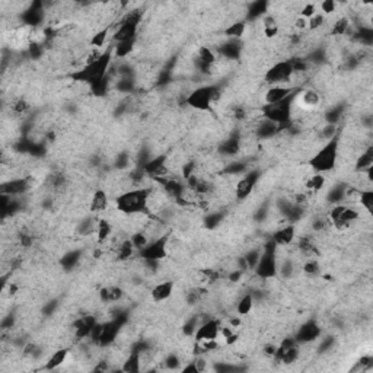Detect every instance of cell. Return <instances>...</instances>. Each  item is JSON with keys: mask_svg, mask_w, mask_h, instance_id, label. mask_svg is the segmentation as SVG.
Masks as SVG:
<instances>
[{"mask_svg": "<svg viewBox=\"0 0 373 373\" xmlns=\"http://www.w3.org/2000/svg\"><path fill=\"white\" fill-rule=\"evenodd\" d=\"M152 186H136L120 193L115 197V207L121 214H150L149 213V197L152 194Z\"/></svg>", "mask_w": 373, "mask_h": 373, "instance_id": "1", "label": "cell"}, {"mask_svg": "<svg viewBox=\"0 0 373 373\" xmlns=\"http://www.w3.org/2000/svg\"><path fill=\"white\" fill-rule=\"evenodd\" d=\"M112 53H114L112 47H108L105 51L101 53L95 61L83 65L80 69L70 73V77L77 83H86L89 86L98 83L108 76V70L112 63Z\"/></svg>", "mask_w": 373, "mask_h": 373, "instance_id": "2", "label": "cell"}, {"mask_svg": "<svg viewBox=\"0 0 373 373\" xmlns=\"http://www.w3.org/2000/svg\"><path fill=\"white\" fill-rule=\"evenodd\" d=\"M338 152H340V132L332 139H329L328 142L324 143V146L309 159V166L318 174L331 172L337 166Z\"/></svg>", "mask_w": 373, "mask_h": 373, "instance_id": "3", "label": "cell"}, {"mask_svg": "<svg viewBox=\"0 0 373 373\" xmlns=\"http://www.w3.org/2000/svg\"><path fill=\"white\" fill-rule=\"evenodd\" d=\"M220 98L222 89L219 85H206L191 90L185 97V104L193 110L206 112L211 110V105L214 102H219Z\"/></svg>", "mask_w": 373, "mask_h": 373, "instance_id": "4", "label": "cell"}, {"mask_svg": "<svg viewBox=\"0 0 373 373\" xmlns=\"http://www.w3.org/2000/svg\"><path fill=\"white\" fill-rule=\"evenodd\" d=\"M300 90H302V88L295 90L292 95H289L287 98L280 101V102H277V104L263 105V108H261L263 118L273 121V122L278 124V126H287V124H290L292 117H293V104H295V99H296Z\"/></svg>", "mask_w": 373, "mask_h": 373, "instance_id": "5", "label": "cell"}, {"mask_svg": "<svg viewBox=\"0 0 373 373\" xmlns=\"http://www.w3.org/2000/svg\"><path fill=\"white\" fill-rule=\"evenodd\" d=\"M277 250L278 246L275 245L273 239L264 243L261 250V257L255 265L254 271L255 275L260 280H270L274 278L278 274V265H277Z\"/></svg>", "mask_w": 373, "mask_h": 373, "instance_id": "6", "label": "cell"}, {"mask_svg": "<svg viewBox=\"0 0 373 373\" xmlns=\"http://www.w3.org/2000/svg\"><path fill=\"white\" fill-rule=\"evenodd\" d=\"M293 75H295V72L292 69L290 61L289 60H283V61L275 63L274 66H271L267 70V73L264 76V80L267 83H270L271 86L273 85H282V83H290Z\"/></svg>", "mask_w": 373, "mask_h": 373, "instance_id": "7", "label": "cell"}, {"mask_svg": "<svg viewBox=\"0 0 373 373\" xmlns=\"http://www.w3.org/2000/svg\"><path fill=\"white\" fill-rule=\"evenodd\" d=\"M261 178L260 169H248L243 175L238 179L235 185V197L238 200H246L254 193L255 186Z\"/></svg>", "mask_w": 373, "mask_h": 373, "instance_id": "8", "label": "cell"}, {"mask_svg": "<svg viewBox=\"0 0 373 373\" xmlns=\"http://www.w3.org/2000/svg\"><path fill=\"white\" fill-rule=\"evenodd\" d=\"M166 250H168V235H164L156 241L149 242L142 251H139V257L144 261H161L166 257Z\"/></svg>", "mask_w": 373, "mask_h": 373, "instance_id": "9", "label": "cell"}, {"mask_svg": "<svg viewBox=\"0 0 373 373\" xmlns=\"http://www.w3.org/2000/svg\"><path fill=\"white\" fill-rule=\"evenodd\" d=\"M322 334V329L315 319H307L305 324H302L295 334V340L297 344H309L318 340Z\"/></svg>", "mask_w": 373, "mask_h": 373, "instance_id": "10", "label": "cell"}, {"mask_svg": "<svg viewBox=\"0 0 373 373\" xmlns=\"http://www.w3.org/2000/svg\"><path fill=\"white\" fill-rule=\"evenodd\" d=\"M33 178L31 176H25V178H15L8 182L2 184V194H8L11 197H19L22 194H26L31 188Z\"/></svg>", "mask_w": 373, "mask_h": 373, "instance_id": "11", "label": "cell"}, {"mask_svg": "<svg viewBox=\"0 0 373 373\" xmlns=\"http://www.w3.org/2000/svg\"><path fill=\"white\" fill-rule=\"evenodd\" d=\"M220 327L222 325L217 319H207L206 322L200 324L196 334H194L196 343L217 340V337L220 335Z\"/></svg>", "mask_w": 373, "mask_h": 373, "instance_id": "12", "label": "cell"}, {"mask_svg": "<svg viewBox=\"0 0 373 373\" xmlns=\"http://www.w3.org/2000/svg\"><path fill=\"white\" fill-rule=\"evenodd\" d=\"M120 328L121 324L118 321H115V319H111V321L104 322L97 346H99V347H110L111 344L117 340V335L120 332Z\"/></svg>", "mask_w": 373, "mask_h": 373, "instance_id": "13", "label": "cell"}, {"mask_svg": "<svg viewBox=\"0 0 373 373\" xmlns=\"http://www.w3.org/2000/svg\"><path fill=\"white\" fill-rule=\"evenodd\" d=\"M300 89L299 86H285V85H273L265 90L264 94V102L265 105L277 104L280 101L286 99L289 95H292L295 90Z\"/></svg>", "mask_w": 373, "mask_h": 373, "instance_id": "14", "label": "cell"}, {"mask_svg": "<svg viewBox=\"0 0 373 373\" xmlns=\"http://www.w3.org/2000/svg\"><path fill=\"white\" fill-rule=\"evenodd\" d=\"M174 289H175V280H165L152 287L150 297L154 303H161L174 295Z\"/></svg>", "mask_w": 373, "mask_h": 373, "instance_id": "15", "label": "cell"}, {"mask_svg": "<svg viewBox=\"0 0 373 373\" xmlns=\"http://www.w3.org/2000/svg\"><path fill=\"white\" fill-rule=\"evenodd\" d=\"M282 127L283 126H278L273 121L261 118V121L255 127V136L261 140H268V139H273L274 136L282 132Z\"/></svg>", "mask_w": 373, "mask_h": 373, "instance_id": "16", "label": "cell"}, {"mask_svg": "<svg viewBox=\"0 0 373 373\" xmlns=\"http://www.w3.org/2000/svg\"><path fill=\"white\" fill-rule=\"evenodd\" d=\"M241 136L238 133L229 136L228 139L222 140L219 144V153L225 158H232L241 152Z\"/></svg>", "mask_w": 373, "mask_h": 373, "instance_id": "17", "label": "cell"}, {"mask_svg": "<svg viewBox=\"0 0 373 373\" xmlns=\"http://www.w3.org/2000/svg\"><path fill=\"white\" fill-rule=\"evenodd\" d=\"M108 204H110V198H108V193L102 188H98L94 196L90 198V203H89V210L90 213L94 214H99V213H104L108 209Z\"/></svg>", "mask_w": 373, "mask_h": 373, "instance_id": "18", "label": "cell"}, {"mask_svg": "<svg viewBox=\"0 0 373 373\" xmlns=\"http://www.w3.org/2000/svg\"><path fill=\"white\" fill-rule=\"evenodd\" d=\"M296 238V228L293 225H287L273 233V241L277 246H289L290 243H293Z\"/></svg>", "mask_w": 373, "mask_h": 373, "instance_id": "19", "label": "cell"}, {"mask_svg": "<svg viewBox=\"0 0 373 373\" xmlns=\"http://www.w3.org/2000/svg\"><path fill=\"white\" fill-rule=\"evenodd\" d=\"M121 370L126 373H139L142 370V353L136 349H132L126 360L122 362Z\"/></svg>", "mask_w": 373, "mask_h": 373, "instance_id": "20", "label": "cell"}, {"mask_svg": "<svg viewBox=\"0 0 373 373\" xmlns=\"http://www.w3.org/2000/svg\"><path fill=\"white\" fill-rule=\"evenodd\" d=\"M299 98H300V107H303L305 110H315L321 104V95L315 89H302L299 92Z\"/></svg>", "mask_w": 373, "mask_h": 373, "instance_id": "21", "label": "cell"}, {"mask_svg": "<svg viewBox=\"0 0 373 373\" xmlns=\"http://www.w3.org/2000/svg\"><path fill=\"white\" fill-rule=\"evenodd\" d=\"M124 296V290L118 286H107L99 290V300L102 303H117Z\"/></svg>", "mask_w": 373, "mask_h": 373, "instance_id": "22", "label": "cell"}, {"mask_svg": "<svg viewBox=\"0 0 373 373\" xmlns=\"http://www.w3.org/2000/svg\"><path fill=\"white\" fill-rule=\"evenodd\" d=\"M219 53L228 60H238L242 53L239 40H228L219 47Z\"/></svg>", "mask_w": 373, "mask_h": 373, "instance_id": "23", "label": "cell"}, {"mask_svg": "<svg viewBox=\"0 0 373 373\" xmlns=\"http://www.w3.org/2000/svg\"><path fill=\"white\" fill-rule=\"evenodd\" d=\"M372 166H373V146L372 144H369V146L366 147V150L362 152V154L357 158L356 165H354V171H356L357 174H360V172L367 171V169L372 168Z\"/></svg>", "mask_w": 373, "mask_h": 373, "instance_id": "24", "label": "cell"}, {"mask_svg": "<svg viewBox=\"0 0 373 373\" xmlns=\"http://www.w3.org/2000/svg\"><path fill=\"white\" fill-rule=\"evenodd\" d=\"M67 357H69V349H58V350H55L44 364V369L45 370H54L57 367H60L61 364H65Z\"/></svg>", "mask_w": 373, "mask_h": 373, "instance_id": "25", "label": "cell"}, {"mask_svg": "<svg viewBox=\"0 0 373 373\" xmlns=\"http://www.w3.org/2000/svg\"><path fill=\"white\" fill-rule=\"evenodd\" d=\"M245 31H246V22L245 21H236V22L229 23L223 29V34L229 40H241Z\"/></svg>", "mask_w": 373, "mask_h": 373, "instance_id": "26", "label": "cell"}, {"mask_svg": "<svg viewBox=\"0 0 373 373\" xmlns=\"http://www.w3.org/2000/svg\"><path fill=\"white\" fill-rule=\"evenodd\" d=\"M278 22L273 15H265L263 18V31L267 38H275L278 35Z\"/></svg>", "mask_w": 373, "mask_h": 373, "instance_id": "27", "label": "cell"}, {"mask_svg": "<svg viewBox=\"0 0 373 373\" xmlns=\"http://www.w3.org/2000/svg\"><path fill=\"white\" fill-rule=\"evenodd\" d=\"M196 61L203 63L206 66H214L217 63V57L214 54V51L211 48H209V47H200L197 51Z\"/></svg>", "mask_w": 373, "mask_h": 373, "instance_id": "28", "label": "cell"}, {"mask_svg": "<svg viewBox=\"0 0 373 373\" xmlns=\"http://www.w3.org/2000/svg\"><path fill=\"white\" fill-rule=\"evenodd\" d=\"M97 236H98V243H104L112 236V225L108 219H98L97 225Z\"/></svg>", "mask_w": 373, "mask_h": 373, "instance_id": "29", "label": "cell"}, {"mask_svg": "<svg viewBox=\"0 0 373 373\" xmlns=\"http://www.w3.org/2000/svg\"><path fill=\"white\" fill-rule=\"evenodd\" d=\"M253 307H254L253 293H246V295H243V296L238 300V303H236V314H238L239 317H246V315L251 314Z\"/></svg>", "mask_w": 373, "mask_h": 373, "instance_id": "30", "label": "cell"}, {"mask_svg": "<svg viewBox=\"0 0 373 373\" xmlns=\"http://www.w3.org/2000/svg\"><path fill=\"white\" fill-rule=\"evenodd\" d=\"M350 29H351L350 19H349L347 16H341V18H338L335 22L332 23L331 35H334V37H343V35H347Z\"/></svg>", "mask_w": 373, "mask_h": 373, "instance_id": "31", "label": "cell"}, {"mask_svg": "<svg viewBox=\"0 0 373 373\" xmlns=\"http://www.w3.org/2000/svg\"><path fill=\"white\" fill-rule=\"evenodd\" d=\"M346 190H347V185H344V184L334 185L328 191V194H327V201L331 203L332 206L343 203L344 197H346Z\"/></svg>", "mask_w": 373, "mask_h": 373, "instance_id": "32", "label": "cell"}, {"mask_svg": "<svg viewBox=\"0 0 373 373\" xmlns=\"http://www.w3.org/2000/svg\"><path fill=\"white\" fill-rule=\"evenodd\" d=\"M267 8H268V3H267V2H255V3H253V5L248 8L246 19L255 21V19L260 18V16H265V15H267Z\"/></svg>", "mask_w": 373, "mask_h": 373, "instance_id": "33", "label": "cell"}, {"mask_svg": "<svg viewBox=\"0 0 373 373\" xmlns=\"http://www.w3.org/2000/svg\"><path fill=\"white\" fill-rule=\"evenodd\" d=\"M325 182H327V178L324 174H318V172H315L314 175H310L309 178L306 179V182H305V186H306L307 190H310V191H315V193H318L321 190H324L325 188Z\"/></svg>", "mask_w": 373, "mask_h": 373, "instance_id": "34", "label": "cell"}, {"mask_svg": "<svg viewBox=\"0 0 373 373\" xmlns=\"http://www.w3.org/2000/svg\"><path fill=\"white\" fill-rule=\"evenodd\" d=\"M136 40H129V41H122V43H115V45L112 47L114 50V54L117 55L118 58H126L127 55L132 53L134 50V45H136Z\"/></svg>", "mask_w": 373, "mask_h": 373, "instance_id": "35", "label": "cell"}, {"mask_svg": "<svg viewBox=\"0 0 373 373\" xmlns=\"http://www.w3.org/2000/svg\"><path fill=\"white\" fill-rule=\"evenodd\" d=\"M248 171V166L245 162H239V161H236V162H231V164H228L223 169H222V172L223 174H226V175H233V176H242L245 172Z\"/></svg>", "mask_w": 373, "mask_h": 373, "instance_id": "36", "label": "cell"}, {"mask_svg": "<svg viewBox=\"0 0 373 373\" xmlns=\"http://www.w3.org/2000/svg\"><path fill=\"white\" fill-rule=\"evenodd\" d=\"M344 111H346V107L344 105H334L332 108H329L327 112H325V121L327 124H334L337 126L338 121L343 118L344 115Z\"/></svg>", "mask_w": 373, "mask_h": 373, "instance_id": "37", "label": "cell"}, {"mask_svg": "<svg viewBox=\"0 0 373 373\" xmlns=\"http://www.w3.org/2000/svg\"><path fill=\"white\" fill-rule=\"evenodd\" d=\"M108 35H110V26H108V28H102L101 31H98V33L90 38V45H92L94 48H97V50L104 48V45L107 44Z\"/></svg>", "mask_w": 373, "mask_h": 373, "instance_id": "38", "label": "cell"}, {"mask_svg": "<svg viewBox=\"0 0 373 373\" xmlns=\"http://www.w3.org/2000/svg\"><path fill=\"white\" fill-rule=\"evenodd\" d=\"M80 251H70L69 254H66L63 258H61V267L63 268H66V270H72V268H75L79 261H80Z\"/></svg>", "mask_w": 373, "mask_h": 373, "instance_id": "39", "label": "cell"}, {"mask_svg": "<svg viewBox=\"0 0 373 373\" xmlns=\"http://www.w3.org/2000/svg\"><path fill=\"white\" fill-rule=\"evenodd\" d=\"M359 204L367 213L373 211V191L372 190H362L360 191V198H359Z\"/></svg>", "mask_w": 373, "mask_h": 373, "instance_id": "40", "label": "cell"}, {"mask_svg": "<svg viewBox=\"0 0 373 373\" xmlns=\"http://www.w3.org/2000/svg\"><path fill=\"white\" fill-rule=\"evenodd\" d=\"M223 222V213L222 211H211L204 217V226L207 229H216Z\"/></svg>", "mask_w": 373, "mask_h": 373, "instance_id": "41", "label": "cell"}, {"mask_svg": "<svg viewBox=\"0 0 373 373\" xmlns=\"http://www.w3.org/2000/svg\"><path fill=\"white\" fill-rule=\"evenodd\" d=\"M130 239L133 242V246H134V250L139 253V251H142L143 248L149 243V238L144 235V232L143 231H137L133 233L132 236H130Z\"/></svg>", "mask_w": 373, "mask_h": 373, "instance_id": "42", "label": "cell"}, {"mask_svg": "<svg viewBox=\"0 0 373 373\" xmlns=\"http://www.w3.org/2000/svg\"><path fill=\"white\" fill-rule=\"evenodd\" d=\"M325 25V16L322 13H315L310 19H307V29L310 31H318Z\"/></svg>", "mask_w": 373, "mask_h": 373, "instance_id": "43", "label": "cell"}, {"mask_svg": "<svg viewBox=\"0 0 373 373\" xmlns=\"http://www.w3.org/2000/svg\"><path fill=\"white\" fill-rule=\"evenodd\" d=\"M31 108V105H29V102L26 101V99L23 98H19L16 99L13 104H12V111L16 114V115H22V114H26L28 111Z\"/></svg>", "mask_w": 373, "mask_h": 373, "instance_id": "44", "label": "cell"}, {"mask_svg": "<svg viewBox=\"0 0 373 373\" xmlns=\"http://www.w3.org/2000/svg\"><path fill=\"white\" fill-rule=\"evenodd\" d=\"M337 133H338L337 126H334V124H327V126H324V127L319 130L318 137L321 140H324V142H328L329 139H332Z\"/></svg>", "mask_w": 373, "mask_h": 373, "instance_id": "45", "label": "cell"}, {"mask_svg": "<svg viewBox=\"0 0 373 373\" xmlns=\"http://www.w3.org/2000/svg\"><path fill=\"white\" fill-rule=\"evenodd\" d=\"M302 270H303V273L309 277H312V275H317L319 273V264L318 261H315V258H307L305 264H303V267H302Z\"/></svg>", "mask_w": 373, "mask_h": 373, "instance_id": "46", "label": "cell"}, {"mask_svg": "<svg viewBox=\"0 0 373 373\" xmlns=\"http://www.w3.org/2000/svg\"><path fill=\"white\" fill-rule=\"evenodd\" d=\"M317 9H318V5H315V3H303L302 8L299 9V16H302L305 19H310L315 13H318Z\"/></svg>", "mask_w": 373, "mask_h": 373, "instance_id": "47", "label": "cell"}, {"mask_svg": "<svg viewBox=\"0 0 373 373\" xmlns=\"http://www.w3.org/2000/svg\"><path fill=\"white\" fill-rule=\"evenodd\" d=\"M299 356H300V353H299V347L295 346V347H292L289 351H286L285 356L282 357V360L280 362H283L285 364H292V363H295L299 359Z\"/></svg>", "mask_w": 373, "mask_h": 373, "instance_id": "48", "label": "cell"}, {"mask_svg": "<svg viewBox=\"0 0 373 373\" xmlns=\"http://www.w3.org/2000/svg\"><path fill=\"white\" fill-rule=\"evenodd\" d=\"M319 8H321V13L324 16H327V15H331V13H334V12L337 11V3L334 0H324L319 5Z\"/></svg>", "mask_w": 373, "mask_h": 373, "instance_id": "49", "label": "cell"}, {"mask_svg": "<svg viewBox=\"0 0 373 373\" xmlns=\"http://www.w3.org/2000/svg\"><path fill=\"white\" fill-rule=\"evenodd\" d=\"M165 367L168 369H179V364H181V360L176 354H169L166 359H165Z\"/></svg>", "mask_w": 373, "mask_h": 373, "instance_id": "50", "label": "cell"}, {"mask_svg": "<svg viewBox=\"0 0 373 373\" xmlns=\"http://www.w3.org/2000/svg\"><path fill=\"white\" fill-rule=\"evenodd\" d=\"M295 28H296L297 31H305V29H307V19L302 18V16H297L296 19H295Z\"/></svg>", "mask_w": 373, "mask_h": 373, "instance_id": "51", "label": "cell"}, {"mask_svg": "<svg viewBox=\"0 0 373 373\" xmlns=\"http://www.w3.org/2000/svg\"><path fill=\"white\" fill-rule=\"evenodd\" d=\"M275 350H277V347H275V346H273V344H267V346L264 347V354H265L267 357L273 359L275 354Z\"/></svg>", "mask_w": 373, "mask_h": 373, "instance_id": "52", "label": "cell"}, {"mask_svg": "<svg viewBox=\"0 0 373 373\" xmlns=\"http://www.w3.org/2000/svg\"><path fill=\"white\" fill-rule=\"evenodd\" d=\"M182 372L198 373V367H197V364H196V362H190V364H186L185 367H182Z\"/></svg>", "mask_w": 373, "mask_h": 373, "instance_id": "53", "label": "cell"}, {"mask_svg": "<svg viewBox=\"0 0 373 373\" xmlns=\"http://www.w3.org/2000/svg\"><path fill=\"white\" fill-rule=\"evenodd\" d=\"M238 340H239V334L233 332V334H231L229 337H226V338H225V343H226L228 346H232V344L238 343Z\"/></svg>", "mask_w": 373, "mask_h": 373, "instance_id": "54", "label": "cell"}]
</instances>
